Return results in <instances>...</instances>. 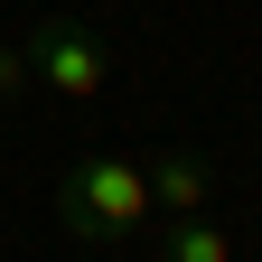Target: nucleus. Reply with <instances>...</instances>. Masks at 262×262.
<instances>
[{"label":"nucleus","mask_w":262,"mask_h":262,"mask_svg":"<svg viewBox=\"0 0 262 262\" xmlns=\"http://www.w3.org/2000/svg\"><path fill=\"white\" fill-rule=\"evenodd\" d=\"M159 262H234V234H225V225H206V215H178L169 244H159Z\"/></svg>","instance_id":"20e7f679"},{"label":"nucleus","mask_w":262,"mask_h":262,"mask_svg":"<svg viewBox=\"0 0 262 262\" xmlns=\"http://www.w3.org/2000/svg\"><path fill=\"white\" fill-rule=\"evenodd\" d=\"M141 215H150V178H141V159H122V150H94V159H75V169L56 178V225L75 244H122Z\"/></svg>","instance_id":"f257e3e1"},{"label":"nucleus","mask_w":262,"mask_h":262,"mask_svg":"<svg viewBox=\"0 0 262 262\" xmlns=\"http://www.w3.org/2000/svg\"><path fill=\"white\" fill-rule=\"evenodd\" d=\"M19 84H28V56H19V47H0V94H19Z\"/></svg>","instance_id":"39448f33"},{"label":"nucleus","mask_w":262,"mask_h":262,"mask_svg":"<svg viewBox=\"0 0 262 262\" xmlns=\"http://www.w3.org/2000/svg\"><path fill=\"white\" fill-rule=\"evenodd\" d=\"M141 178H150V206H169V215H206V159H196V150H159Z\"/></svg>","instance_id":"7ed1b4c3"},{"label":"nucleus","mask_w":262,"mask_h":262,"mask_svg":"<svg viewBox=\"0 0 262 262\" xmlns=\"http://www.w3.org/2000/svg\"><path fill=\"white\" fill-rule=\"evenodd\" d=\"M19 56H28V75H38L47 94H66V103H94V94H103V75H113L103 38H84L75 19H38Z\"/></svg>","instance_id":"f03ea898"}]
</instances>
